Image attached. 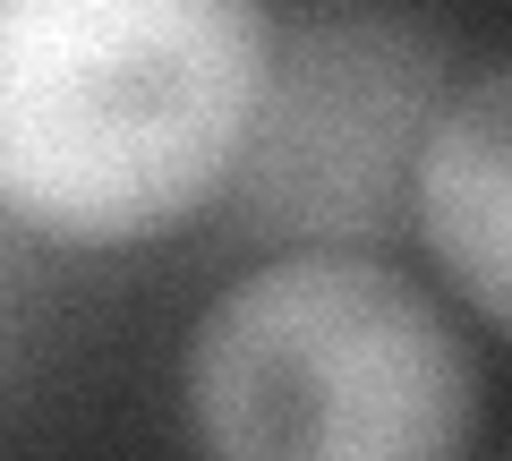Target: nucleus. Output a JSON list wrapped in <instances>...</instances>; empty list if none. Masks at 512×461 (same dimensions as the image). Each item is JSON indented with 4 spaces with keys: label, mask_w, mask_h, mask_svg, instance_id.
Segmentation results:
<instances>
[{
    "label": "nucleus",
    "mask_w": 512,
    "mask_h": 461,
    "mask_svg": "<svg viewBox=\"0 0 512 461\" xmlns=\"http://www.w3.org/2000/svg\"><path fill=\"white\" fill-rule=\"evenodd\" d=\"M410 222L436 274L495 333H512V60L461 77L410 163Z\"/></svg>",
    "instance_id": "nucleus-4"
},
{
    "label": "nucleus",
    "mask_w": 512,
    "mask_h": 461,
    "mask_svg": "<svg viewBox=\"0 0 512 461\" xmlns=\"http://www.w3.org/2000/svg\"><path fill=\"white\" fill-rule=\"evenodd\" d=\"M274 69L265 0H0V222L137 248L231 197Z\"/></svg>",
    "instance_id": "nucleus-1"
},
{
    "label": "nucleus",
    "mask_w": 512,
    "mask_h": 461,
    "mask_svg": "<svg viewBox=\"0 0 512 461\" xmlns=\"http://www.w3.org/2000/svg\"><path fill=\"white\" fill-rule=\"evenodd\" d=\"M180 410L205 461H461L478 359L376 248H282L197 316Z\"/></svg>",
    "instance_id": "nucleus-2"
},
{
    "label": "nucleus",
    "mask_w": 512,
    "mask_h": 461,
    "mask_svg": "<svg viewBox=\"0 0 512 461\" xmlns=\"http://www.w3.org/2000/svg\"><path fill=\"white\" fill-rule=\"evenodd\" d=\"M444 43L384 9H325L274 43L239 214L282 248H367L410 205V163L444 103Z\"/></svg>",
    "instance_id": "nucleus-3"
}]
</instances>
